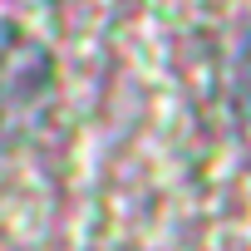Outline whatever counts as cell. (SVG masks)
<instances>
[{
  "label": "cell",
  "mask_w": 251,
  "mask_h": 251,
  "mask_svg": "<svg viewBox=\"0 0 251 251\" xmlns=\"http://www.w3.org/2000/svg\"><path fill=\"white\" fill-rule=\"evenodd\" d=\"M236 108H241V123H246V133H251V40L236 59Z\"/></svg>",
  "instance_id": "6da1fadb"
}]
</instances>
